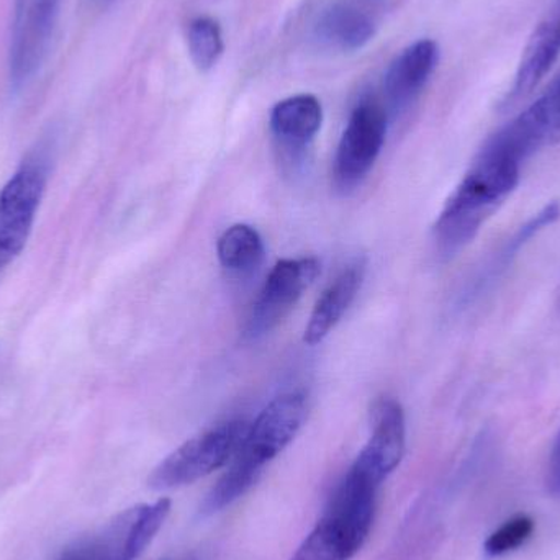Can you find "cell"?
I'll use <instances>...</instances> for the list:
<instances>
[{
    "label": "cell",
    "mask_w": 560,
    "mask_h": 560,
    "mask_svg": "<svg viewBox=\"0 0 560 560\" xmlns=\"http://www.w3.org/2000/svg\"><path fill=\"white\" fill-rule=\"evenodd\" d=\"M523 161L495 138L486 141L434 225L441 255L454 256L476 238L518 186Z\"/></svg>",
    "instance_id": "cell-1"
},
{
    "label": "cell",
    "mask_w": 560,
    "mask_h": 560,
    "mask_svg": "<svg viewBox=\"0 0 560 560\" xmlns=\"http://www.w3.org/2000/svg\"><path fill=\"white\" fill-rule=\"evenodd\" d=\"M306 418V398L290 392L272 400L249 424L245 438L223 474L203 502V513L213 515L242 499L265 472V467L292 443Z\"/></svg>",
    "instance_id": "cell-2"
},
{
    "label": "cell",
    "mask_w": 560,
    "mask_h": 560,
    "mask_svg": "<svg viewBox=\"0 0 560 560\" xmlns=\"http://www.w3.org/2000/svg\"><path fill=\"white\" fill-rule=\"evenodd\" d=\"M378 487L349 469L290 560H351L368 541Z\"/></svg>",
    "instance_id": "cell-3"
},
{
    "label": "cell",
    "mask_w": 560,
    "mask_h": 560,
    "mask_svg": "<svg viewBox=\"0 0 560 560\" xmlns=\"http://www.w3.org/2000/svg\"><path fill=\"white\" fill-rule=\"evenodd\" d=\"M246 430L245 421L232 420L186 441L153 470L148 486L154 490L179 489L222 469L235 457Z\"/></svg>",
    "instance_id": "cell-4"
},
{
    "label": "cell",
    "mask_w": 560,
    "mask_h": 560,
    "mask_svg": "<svg viewBox=\"0 0 560 560\" xmlns=\"http://www.w3.org/2000/svg\"><path fill=\"white\" fill-rule=\"evenodd\" d=\"M48 183V163L26 158L0 190V272L23 252Z\"/></svg>",
    "instance_id": "cell-5"
},
{
    "label": "cell",
    "mask_w": 560,
    "mask_h": 560,
    "mask_svg": "<svg viewBox=\"0 0 560 560\" xmlns=\"http://www.w3.org/2000/svg\"><path fill=\"white\" fill-rule=\"evenodd\" d=\"M318 275L319 262L315 258L280 259L269 272L243 326L245 341H256L275 329Z\"/></svg>",
    "instance_id": "cell-6"
},
{
    "label": "cell",
    "mask_w": 560,
    "mask_h": 560,
    "mask_svg": "<svg viewBox=\"0 0 560 560\" xmlns=\"http://www.w3.org/2000/svg\"><path fill=\"white\" fill-rule=\"evenodd\" d=\"M59 0H13L12 26H10L9 72L13 88H22L42 68Z\"/></svg>",
    "instance_id": "cell-7"
},
{
    "label": "cell",
    "mask_w": 560,
    "mask_h": 560,
    "mask_svg": "<svg viewBox=\"0 0 560 560\" xmlns=\"http://www.w3.org/2000/svg\"><path fill=\"white\" fill-rule=\"evenodd\" d=\"M387 135V115L381 105L362 102L354 108L339 140L335 179L342 189L355 186L372 170Z\"/></svg>",
    "instance_id": "cell-8"
},
{
    "label": "cell",
    "mask_w": 560,
    "mask_h": 560,
    "mask_svg": "<svg viewBox=\"0 0 560 560\" xmlns=\"http://www.w3.org/2000/svg\"><path fill=\"white\" fill-rule=\"evenodd\" d=\"M407 423L401 405L381 398L372 408V433L351 469L381 487L404 459Z\"/></svg>",
    "instance_id": "cell-9"
},
{
    "label": "cell",
    "mask_w": 560,
    "mask_h": 560,
    "mask_svg": "<svg viewBox=\"0 0 560 560\" xmlns=\"http://www.w3.org/2000/svg\"><path fill=\"white\" fill-rule=\"evenodd\" d=\"M171 512L167 499L121 513L101 539L94 541L95 560H137L153 541Z\"/></svg>",
    "instance_id": "cell-10"
},
{
    "label": "cell",
    "mask_w": 560,
    "mask_h": 560,
    "mask_svg": "<svg viewBox=\"0 0 560 560\" xmlns=\"http://www.w3.org/2000/svg\"><path fill=\"white\" fill-rule=\"evenodd\" d=\"M440 62V45L434 39H418L407 46L388 66L384 92L395 110L410 105L423 91Z\"/></svg>",
    "instance_id": "cell-11"
},
{
    "label": "cell",
    "mask_w": 560,
    "mask_h": 560,
    "mask_svg": "<svg viewBox=\"0 0 560 560\" xmlns=\"http://www.w3.org/2000/svg\"><path fill=\"white\" fill-rule=\"evenodd\" d=\"M560 55V5L551 16L539 23L523 51L512 92L505 105L532 94L546 78Z\"/></svg>",
    "instance_id": "cell-12"
},
{
    "label": "cell",
    "mask_w": 560,
    "mask_h": 560,
    "mask_svg": "<svg viewBox=\"0 0 560 560\" xmlns=\"http://www.w3.org/2000/svg\"><path fill=\"white\" fill-rule=\"evenodd\" d=\"M364 275L365 261L358 259L348 268L342 269L338 278L326 287L325 292L316 300L308 325L303 332V341L306 345H318L341 322L361 289Z\"/></svg>",
    "instance_id": "cell-13"
},
{
    "label": "cell",
    "mask_w": 560,
    "mask_h": 560,
    "mask_svg": "<svg viewBox=\"0 0 560 560\" xmlns=\"http://www.w3.org/2000/svg\"><path fill=\"white\" fill-rule=\"evenodd\" d=\"M323 124L322 102L312 94L292 95L272 108L269 125L280 147L290 153L303 151Z\"/></svg>",
    "instance_id": "cell-14"
},
{
    "label": "cell",
    "mask_w": 560,
    "mask_h": 560,
    "mask_svg": "<svg viewBox=\"0 0 560 560\" xmlns=\"http://www.w3.org/2000/svg\"><path fill=\"white\" fill-rule=\"evenodd\" d=\"M559 219L560 203L551 202L542 207L532 219L526 220V222L487 259L486 265L482 266L476 280H474L472 289L469 290L470 299H480V296L486 295L489 290L492 292L493 287L499 283V280L506 275L513 261L518 258V253L522 252L535 236H538L542 230L555 225Z\"/></svg>",
    "instance_id": "cell-15"
},
{
    "label": "cell",
    "mask_w": 560,
    "mask_h": 560,
    "mask_svg": "<svg viewBox=\"0 0 560 560\" xmlns=\"http://www.w3.org/2000/svg\"><path fill=\"white\" fill-rule=\"evenodd\" d=\"M319 38L342 51H358L374 38V22L351 5L329 7L316 25Z\"/></svg>",
    "instance_id": "cell-16"
},
{
    "label": "cell",
    "mask_w": 560,
    "mask_h": 560,
    "mask_svg": "<svg viewBox=\"0 0 560 560\" xmlns=\"http://www.w3.org/2000/svg\"><path fill=\"white\" fill-rule=\"evenodd\" d=\"M533 151L560 141V78L532 107L515 118Z\"/></svg>",
    "instance_id": "cell-17"
},
{
    "label": "cell",
    "mask_w": 560,
    "mask_h": 560,
    "mask_svg": "<svg viewBox=\"0 0 560 560\" xmlns=\"http://www.w3.org/2000/svg\"><path fill=\"white\" fill-rule=\"evenodd\" d=\"M217 253L220 265L226 271L248 275L261 266L265 259V243L258 230L246 223H236L220 236Z\"/></svg>",
    "instance_id": "cell-18"
},
{
    "label": "cell",
    "mask_w": 560,
    "mask_h": 560,
    "mask_svg": "<svg viewBox=\"0 0 560 560\" xmlns=\"http://www.w3.org/2000/svg\"><path fill=\"white\" fill-rule=\"evenodd\" d=\"M187 46L196 68L202 72L210 71L222 58L225 49L222 26L212 16H197L189 25Z\"/></svg>",
    "instance_id": "cell-19"
},
{
    "label": "cell",
    "mask_w": 560,
    "mask_h": 560,
    "mask_svg": "<svg viewBox=\"0 0 560 560\" xmlns=\"http://www.w3.org/2000/svg\"><path fill=\"white\" fill-rule=\"evenodd\" d=\"M535 533V522L528 515H518L493 532L486 541V552L492 558L509 555L525 545Z\"/></svg>",
    "instance_id": "cell-20"
},
{
    "label": "cell",
    "mask_w": 560,
    "mask_h": 560,
    "mask_svg": "<svg viewBox=\"0 0 560 560\" xmlns=\"http://www.w3.org/2000/svg\"><path fill=\"white\" fill-rule=\"evenodd\" d=\"M546 482H548L549 492L555 497H560V431L558 440H556L555 447H552Z\"/></svg>",
    "instance_id": "cell-21"
},
{
    "label": "cell",
    "mask_w": 560,
    "mask_h": 560,
    "mask_svg": "<svg viewBox=\"0 0 560 560\" xmlns=\"http://www.w3.org/2000/svg\"><path fill=\"white\" fill-rule=\"evenodd\" d=\"M59 560H95L94 541L79 542V545L66 549Z\"/></svg>",
    "instance_id": "cell-22"
}]
</instances>
